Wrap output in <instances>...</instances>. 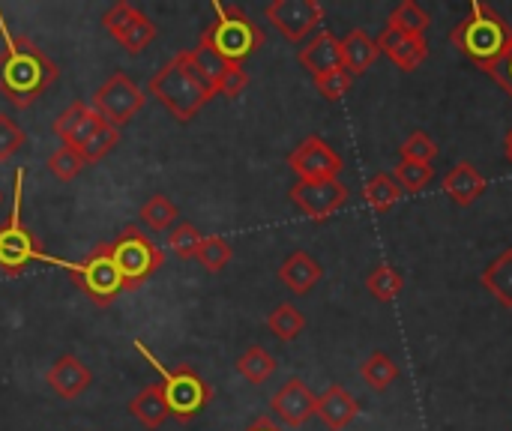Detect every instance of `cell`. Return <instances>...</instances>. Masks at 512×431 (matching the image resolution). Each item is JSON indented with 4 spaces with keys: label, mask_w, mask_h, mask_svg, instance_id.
<instances>
[{
    "label": "cell",
    "mask_w": 512,
    "mask_h": 431,
    "mask_svg": "<svg viewBox=\"0 0 512 431\" xmlns=\"http://www.w3.org/2000/svg\"><path fill=\"white\" fill-rule=\"evenodd\" d=\"M0 36H3V48H0V93L15 108H27L60 78V69L27 36L12 33L6 27L3 15H0Z\"/></svg>",
    "instance_id": "1"
},
{
    "label": "cell",
    "mask_w": 512,
    "mask_h": 431,
    "mask_svg": "<svg viewBox=\"0 0 512 431\" xmlns=\"http://www.w3.org/2000/svg\"><path fill=\"white\" fill-rule=\"evenodd\" d=\"M450 42L483 72H489L512 45V24L492 6L474 3L471 12L453 27Z\"/></svg>",
    "instance_id": "2"
},
{
    "label": "cell",
    "mask_w": 512,
    "mask_h": 431,
    "mask_svg": "<svg viewBox=\"0 0 512 431\" xmlns=\"http://www.w3.org/2000/svg\"><path fill=\"white\" fill-rule=\"evenodd\" d=\"M150 96H156L162 102V108H168L180 123H189L210 99L213 90L210 84L189 66L186 54L180 51L174 60H168L147 84Z\"/></svg>",
    "instance_id": "3"
},
{
    "label": "cell",
    "mask_w": 512,
    "mask_h": 431,
    "mask_svg": "<svg viewBox=\"0 0 512 431\" xmlns=\"http://www.w3.org/2000/svg\"><path fill=\"white\" fill-rule=\"evenodd\" d=\"M135 351L144 354L150 360V366L159 372V390L165 396V405H168V414L177 417L180 423H189L195 420L213 399V390L210 384L189 366H177V369H168L150 348H144V342H135Z\"/></svg>",
    "instance_id": "4"
},
{
    "label": "cell",
    "mask_w": 512,
    "mask_h": 431,
    "mask_svg": "<svg viewBox=\"0 0 512 431\" xmlns=\"http://www.w3.org/2000/svg\"><path fill=\"white\" fill-rule=\"evenodd\" d=\"M213 15L216 18L201 33V39H207L228 63L243 66V60L252 57L264 42L261 27L240 6H228V3H219V0H213Z\"/></svg>",
    "instance_id": "5"
},
{
    "label": "cell",
    "mask_w": 512,
    "mask_h": 431,
    "mask_svg": "<svg viewBox=\"0 0 512 431\" xmlns=\"http://www.w3.org/2000/svg\"><path fill=\"white\" fill-rule=\"evenodd\" d=\"M111 258L120 273L123 291H138L165 261L162 249L138 225H126L111 240Z\"/></svg>",
    "instance_id": "6"
},
{
    "label": "cell",
    "mask_w": 512,
    "mask_h": 431,
    "mask_svg": "<svg viewBox=\"0 0 512 431\" xmlns=\"http://www.w3.org/2000/svg\"><path fill=\"white\" fill-rule=\"evenodd\" d=\"M21 180H24V171H15V180H12V192H15L12 213H9L6 225H0V270L6 276H18L30 264L45 261L36 234L30 228H24V222H21Z\"/></svg>",
    "instance_id": "7"
},
{
    "label": "cell",
    "mask_w": 512,
    "mask_h": 431,
    "mask_svg": "<svg viewBox=\"0 0 512 431\" xmlns=\"http://www.w3.org/2000/svg\"><path fill=\"white\" fill-rule=\"evenodd\" d=\"M63 267H66V273L81 285V291H84L96 306H111L114 297L123 291L120 273H117L114 258H111V243L96 246L84 261H78V264H63Z\"/></svg>",
    "instance_id": "8"
},
{
    "label": "cell",
    "mask_w": 512,
    "mask_h": 431,
    "mask_svg": "<svg viewBox=\"0 0 512 431\" xmlns=\"http://www.w3.org/2000/svg\"><path fill=\"white\" fill-rule=\"evenodd\" d=\"M144 90L126 75V72H114L93 96H90V108L96 114H102L111 126L123 129L141 108H144Z\"/></svg>",
    "instance_id": "9"
},
{
    "label": "cell",
    "mask_w": 512,
    "mask_h": 431,
    "mask_svg": "<svg viewBox=\"0 0 512 431\" xmlns=\"http://www.w3.org/2000/svg\"><path fill=\"white\" fill-rule=\"evenodd\" d=\"M264 15L288 42H303L315 30H321L324 6L318 0H273Z\"/></svg>",
    "instance_id": "10"
},
{
    "label": "cell",
    "mask_w": 512,
    "mask_h": 431,
    "mask_svg": "<svg viewBox=\"0 0 512 431\" xmlns=\"http://www.w3.org/2000/svg\"><path fill=\"white\" fill-rule=\"evenodd\" d=\"M288 168L297 180H339L345 162L321 135H309L288 153Z\"/></svg>",
    "instance_id": "11"
},
{
    "label": "cell",
    "mask_w": 512,
    "mask_h": 431,
    "mask_svg": "<svg viewBox=\"0 0 512 431\" xmlns=\"http://www.w3.org/2000/svg\"><path fill=\"white\" fill-rule=\"evenodd\" d=\"M105 30L120 42L123 51L138 54L144 51L153 39H156V24L150 21V15H144L141 9H135L132 3L120 0L114 3L105 15H102Z\"/></svg>",
    "instance_id": "12"
},
{
    "label": "cell",
    "mask_w": 512,
    "mask_h": 431,
    "mask_svg": "<svg viewBox=\"0 0 512 431\" xmlns=\"http://www.w3.org/2000/svg\"><path fill=\"white\" fill-rule=\"evenodd\" d=\"M348 186L342 180H297L291 186V201L315 222L330 219L348 204Z\"/></svg>",
    "instance_id": "13"
},
{
    "label": "cell",
    "mask_w": 512,
    "mask_h": 431,
    "mask_svg": "<svg viewBox=\"0 0 512 431\" xmlns=\"http://www.w3.org/2000/svg\"><path fill=\"white\" fill-rule=\"evenodd\" d=\"M270 408L273 414L291 426V429H300L303 423H309L318 411V396L300 381V378H291L273 399H270Z\"/></svg>",
    "instance_id": "14"
},
{
    "label": "cell",
    "mask_w": 512,
    "mask_h": 431,
    "mask_svg": "<svg viewBox=\"0 0 512 431\" xmlns=\"http://www.w3.org/2000/svg\"><path fill=\"white\" fill-rule=\"evenodd\" d=\"M297 60H300V66H306L312 72V78L333 72V69H342L345 66L342 63V39L333 30L321 27L300 45Z\"/></svg>",
    "instance_id": "15"
},
{
    "label": "cell",
    "mask_w": 512,
    "mask_h": 431,
    "mask_svg": "<svg viewBox=\"0 0 512 431\" xmlns=\"http://www.w3.org/2000/svg\"><path fill=\"white\" fill-rule=\"evenodd\" d=\"M378 51L387 54L399 69L405 72H414L426 57H429V42L426 36H411V33H402V30H393L387 27L378 39Z\"/></svg>",
    "instance_id": "16"
},
{
    "label": "cell",
    "mask_w": 512,
    "mask_h": 431,
    "mask_svg": "<svg viewBox=\"0 0 512 431\" xmlns=\"http://www.w3.org/2000/svg\"><path fill=\"white\" fill-rule=\"evenodd\" d=\"M48 387L60 396V399H78L81 393H87V387L93 384V372L72 354H63L60 360H54V366L45 375Z\"/></svg>",
    "instance_id": "17"
},
{
    "label": "cell",
    "mask_w": 512,
    "mask_h": 431,
    "mask_svg": "<svg viewBox=\"0 0 512 431\" xmlns=\"http://www.w3.org/2000/svg\"><path fill=\"white\" fill-rule=\"evenodd\" d=\"M324 276V267L318 264V258H312L309 252L297 249L291 252L282 267H279V282L291 291V294H309Z\"/></svg>",
    "instance_id": "18"
},
{
    "label": "cell",
    "mask_w": 512,
    "mask_h": 431,
    "mask_svg": "<svg viewBox=\"0 0 512 431\" xmlns=\"http://www.w3.org/2000/svg\"><path fill=\"white\" fill-rule=\"evenodd\" d=\"M315 414L324 420V426L330 431H342L357 420L360 402H357L345 387L333 384V387L324 390V396H318V411H315Z\"/></svg>",
    "instance_id": "19"
},
{
    "label": "cell",
    "mask_w": 512,
    "mask_h": 431,
    "mask_svg": "<svg viewBox=\"0 0 512 431\" xmlns=\"http://www.w3.org/2000/svg\"><path fill=\"white\" fill-rule=\"evenodd\" d=\"M102 120V114H96L87 102H72L66 111H60L57 114V120H54V135L63 141V144H69V147H78L93 129H96V123Z\"/></svg>",
    "instance_id": "20"
},
{
    "label": "cell",
    "mask_w": 512,
    "mask_h": 431,
    "mask_svg": "<svg viewBox=\"0 0 512 431\" xmlns=\"http://www.w3.org/2000/svg\"><path fill=\"white\" fill-rule=\"evenodd\" d=\"M489 189L486 177L477 171V165L471 162H459L447 177H444V192L459 204V207H471L483 192Z\"/></svg>",
    "instance_id": "21"
},
{
    "label": "cell",
    "mask_w": 512,
    "mask_h": 431,
    "mask_svg": "<svg viewBox=\"0 0 512 431\" xmlns=\"http://www.w3.org/2000/svg\"><path fill=\"white\" fill-rule=\"evenodd\" d=\"M381 57L378 51V42L363 30V27H354L345 39H342V63L351 75H363L366 69H372V63Z\"/></svg>",
    "instance_id": "22"
},
{
    "label": "cell",
    "mask_w": 512,
    "mask_h": 431,
    "mask_svg": "<svg viewBox=\"0 0 512 431\" xmlns=\"http://www.w3.org/2000/svg\"><path fill=\"white\" fill-rule=\"evenodd\" d=\"M129 414H132L147 431L162 429L165 420H168L171 414H168V405H165V396H162L159 384L144 387V390L129 402Z\"/></svg>",
    "instance_id": "23"
},
{
    "label": "cell",
    "mask_w": 512,
    "mask_h": 431,
    "mask_svg": "<svg viewBox=\"0 0 512 431\" xmlns=\"http://www.w3.org/2000/svg\"><path fill=\"white\" fill-rule=\"evenodd\" d=\"M483 288H486L504 309H512V249H504V252L483 270Z\"/></svg>",
    "instance_id": "24"
},
{
    "label": "cell",
    "mask_w": 512,
    "mask_h": 431,
    "mask_svg": "<svg viewBox=\"0 0 512 431\" xmlns=\"http://www.w3.org/2000/svg\"><path fill=\"white\" fill-rule=\"evenodd\" d=\"M234 369H237V375L246 378L249 384H264V381H270L273 372H276V357H273L267 348L252 345V348H246V351L240 354V360L234 363Z\"/></svg>",
    "instance_id": "25"
},
{
    "label": "cell",
    "mask_w": 512,
    "mask_h": 431,
    "mask_svg": "<svg viewBox=\"0 0 512 431\" xmlns=\"http://www.w3.org/2000/svg\"><path fill=\"white\" fill-rule=\"evenodd\" d=\"M183 54H186L189 66L210 84V90H213V84L219 81V75L228 69V60H225L207 39H198V45L189 48V51H183Z\"/></svg>",
    "instance_id": "26"
},
{
    "label": "cell",
    "mask_w": 512,
    "mask_h": 431,
    "mask_svg": "<svg viewBox=\"0 0 512 431\" xmlns=\"http://www.w3.org/2000/svg\"><path fill=\"white\" fill-rule=\"evenodd\" d=\"M120 144V129L117 126H111L105 117L96 123V129L75 147L78 153H81V159L90 165V162H99V159H105L114 147Z\"/></svg>",
    "instance_id": "27"
},
{
    "label": "cell",
    "mask_w": 512,
    "mask_h": 431,
    "mask_svg": "<svg viewBox=\"0 0 512 431\" xmlns=\"http://www.w3.org/2000/svg\"><path fill=\"white\" fill-rule=\"evenodd\" d=\"M141 222L150 228V231H168V228H174L177 225V219H180V210H177V204L168 198V195H162V192H156V195H150L144 204H141Z\"/></svg>",
    "instance_id": "28"
},
{
    "label": "cell",
    "mask_w": 512,
    "mask_h": 431,
    "mask_svg": "<svg viewBox=\"0 0 512 431\" xmlns=\"http://www.w3.org/2000/svg\"><path fill=\"white\" fill-rule=\"evenodd\" d=\"M267 327H270V333H273L276 339L294 342V339L306 330V318H303V312H300L294 303H279V306L270 312Z\"/></svg>",
    "instance_id": "29"
},
{
    "label": "cell",
    "mask_w": 512,
    "mask_h": 431,
    "mask_svg": "<svg viewBox=\"0 0 512 431\" xmlns=\"http://www.w3.org/2000/svg\"><path fill=\"white\" fill-rule=\"evenodd\" d=\"M429 24H432V15H429L420 3L405 0V3H399V6L390 12V24H387V27L402 30V33H411V36H426Z\"/></svg>",
    "instance_id": "30"
},
{
    "label": "cell",
    "mask_w": 512,
    "mask_h": 431,
    "mask_svg": "<svg viewBox=\"0 0 512 431\" xmlns=\"http://www.w3.org/2000/svg\"><path fill=\"white\" fill-rule=\"evenodd\" d=\"M366 288H369V294H372L375 300L390 303V300H396V297L402 294L405 282H402V273H399V270H393L390 264H378V267L366 276Z\"/></svg>",
    "instance_id": "31"
},
{
    "label": "cell",
    "mask_w": 512,
    "mask_h": 431,
    "mask_svg": "<svg viewBox=\"0 0 512 431\" xmlns=\"http://www.w3.org/2000/svg\"><path fill=\"white\" fill-rule=\"evenodd\" d=\"M360 375H363V381L372 387V390H378V393H384L396 378H399V366L384 354V351H375L369 360H363V366H360Z\"/></svg>",
    "instance_id": "32"
},
{
    "label": "cell",
    "mask_w": 512,
    "mask_h": 431,
    "mask_svg": "<svg viewBox=\"0 0 512 431\" xmlns=\"http://www.w3.org/2000/svg\"><path fill=\"white\" fill-rule=\"evenodd\" d=\"M363 192H366L369 207L378 210V213H387V210L396 207V201L402 198V186H399L396 177H390V174H375V177L366 183Z\"/></svg>",
    "instance_id": "33"
},
{
    "label": "cell",
    "mask_w": 512,
    "mask_h": 431,
    "mask_svg": "<svg viewBox=\"0 0 512 431\" xmlns=\"http://www.w3.org/2000/svg\"><path fill=\"white\" fill-rule=\"evenodd\" d=\"M231 255H234V252H231L228 240H222V237L210 234V237H204V240H201L195 261H198V264H204V270H207V273H219V270H225V267L231 264Z\"/></svg>",
    "instance_id": "34"
},
{
    "label": "cell",
    "mask_w": 512,
    "mask_h": 431,
    "mask_svg": "<svg viewBox=\"0 0 512 431\" xmlns=\"http://www.w3.org/2000/svg\"><path fill=\"white\" fill-rule=\"evenodd\" d=\"M84 168H87V162H84L81 153H78L75 147H69V144L57 147V150L48 156V171H51L57 180H63V183L75 180Z\"/></svg>",
    "instance_id": "35"
},
{
    "label": "cell",
    "mask_w": 512,
    "mask_h": 431,
    "mask_svg": "<svg viewBox=\"0 0 512 431\" xmlns=\"http://www.w3.org/2000/svg\"><path fill=\"white\" fill-rule=\"evenodd\" d=\"M435 177V168L432 165H423V162H408V159H399L396 162V183L402 186V192H420L432 183Z\"/></svg>",
    "instance_id": "36"
},
{
    "label": "cell",
    "mask_w": 512,
    "mask_h": 431,
    "mask_svg": "<svg viewBox=\"0 0 512 431\" xmlns=\"http://www.w3.org/2000/svg\"><path fill=\"white\" fill-rule=\"evenodd\" d=\"M201 240H204V234H201L192 222H183V225H177V228L168 234V249H171L177 258H183V261H192V258L198 255Z\"/></svg>",
    "instance_id": "37"
},
{
    "label": "cell",
    "mask_w": 512,
    "mask_h": 431,
    "mask_svg": "<svg viewBox=\"0 0 512 431\" xmlns=\"http://www.w3.org/2000/svg\"><path fill=\"white\" fill-rule=\"evenodd\" d=\"M315 81V87H318V93L324 96V99H330V102H339L348 90H351V84H354V75L342 66V69H333V72H324V75H315L312 78Z\"/></svg>",
    "instance_id": "38"
},
{
    "label": "cell",
    "mask_w": 512,
    "mask_h": 431,
    "mask_svg": "<svg viewBox=\"0 0 512 431\" xmlns=\"http://www.w3.org/2000/svg\"><path fill=\"white\" fill-rule=\"evenodd\" d=\"M438 156V144L432 141V135L429 132H423V129H417V132H411L408 138H405V144H402V159H408V162H423V165H432V159Z\"/></svg>",
    "instance_id": "39"
},
{
    "label": "cell",
    "mask_w": 512,
    "mask_h": 431,
    "mask_svg": "<svg viewBox=\"0 0 512 431\" xmlns=\"http://www.w3.org/2000/svg\"><path fill=\"white\" fill-rule=\"evenodd\" d=\"M24 144H27L24 129L9 114H0V162H9Z\"/></svg>",
    "instance_id": "40"
},
{
    "label": "cell",
    "mask_w": 512,
    "mask_h": 431,
    "mask_svg": "<svg viewBox=\"0 0 512 431\" xmlns=\"http://www.w3.org/2000/svg\"><path fill=\"white\" fill-rule=\"evenodd\" d=\"M246 84H249V72L240 66V63H228V69L219 75V81L213 84V96L219 93V96H228V99H234V96H240L243 90H246Z\"/></svg>",
    "instance_id": "41"
},
{
    "label": "cell",
    "mask_w": 512,
    "mask_h": 431,
    "mask_svg": "<svg viewBox=\"0 0 512 431\" xmlns=\"http://www.w3.org/2000/svg\"><path fill=\"white\" fill-rule=\"evenodd\" d=\"M489 75H492V78H495V81H498V84H501V87H504V90L512 96V45H510V51H507V54H504L492 69H489Z\"/></svg>",
    "instance_id": "42"
},
{
    "label": "cell",
    "mask_w": 512,
    "mask_h": 431,
    "mask_svg": "<svg viewBox=\"0 0 512 431\" xmlns=\"http://www.w3.org/2000/svg\"><path fill=\"white\" fill-rule=\"evenodd\" d=\"M246 431H282V429H279L270 417H258V420H255V423H252Z\"/></svg>",
    "instance_id": "43"
},
{
    "label": "cell",
    "mask_w": 512,
    "mask_h": 431,
    "mask_svg": "<svg viewBox=\"0 0 512 431\" xmlns=\"http://www.w3.org/2000/svg\"><path fill=\"white\" fill-rule=\"evenodd\" d=\"M507 159H510V165H512V129L507 132Z\"/></svg>",
    "instance_id": "44"
},
{
    "label": "cell",
    "mask_w": 512,
    "mask_h": 431,
    "mask_svg": "<svg viewBox=\"0 0 512 431\" xmlns=\"http://www.w3.org/2000/svg\"><path fill=\"white\" fill-rule=\"evenodd\" d=\"M0 201H3V192H0Z\"/></svg>",
    "instance_id": "45"
}]
</instances>
